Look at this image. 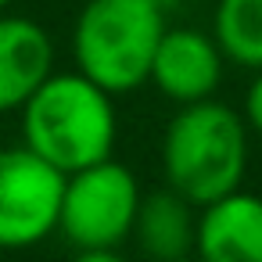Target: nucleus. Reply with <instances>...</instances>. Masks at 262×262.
<instances>
[{
    "mask_svg": "<svg viewBox=\"0 0 262 262\" xmlns=\"http://www.w3.org/2000/svg\"><path fill=\"white\" fill-rule=\"evenodd\" d=\"M115 94L97 86L90 76L54 72L26 104H22V137L40 158L58 165L65 176L94 162L112 158L119 119Z\"/></svg>",
    "mask_w": 262,
    "mask_h": 262,
    "instance_id": "1",
    "label": "nucleus"
},
{
    "mask_svg": "<svg viewBox=\"0 0 262 262\" xmlns=\"http://www.w3.org/2000/svg\"><path fill=\"white\" fill-rule=\"evenodd\" d=\"M248 122L215 97L180 104L162 137V169L172 190L198 208L241 190L248 169Z\"/></svg>",
    "mask_w": 262,
    "mask_h": 262,
    "instance_id": "2",
    "label": "nucleus"
},
{
    "mask_svg": "<svg viewBox=\"0 0 262 262\" xmlns=\"http://www.w3.org/2000/svg\"><path fill=\"white\" fill-rule=\"evenodd\" d=\"M165 29V11L151 0H86L72 29L76 69L108 94H129L151 83Z\"/></svg>",
    "mask_w": 262,
    "mask_h": 262,
    "instance_id": "3",
    "label": "nucleus"
},
{
    "mask_svg": "<svg viewBox=\"0 0 262 262\" xmlns=\"http://www.w3.org/2000/svg\"><path fill=\"white\" fill-rule=\"evenodd\" d=\"M140 201H144L140 183L122 162L115 158L94 162L65 176L58 230L76 251L79 248H119L126 237H133Z\"/></svg>",
    "mask_w": 262,
    "mask_h": 262,
    "instance_id": "4",
    "label": "nucleus"
},
{
    "mask_svg": "<svg viewBox=\"0 0 262 262\" xmlns=\"http://www.w3.org/2000/svg\"><path fill=\"white\" fill-rule=\"evenodd\" d=\"M65 172L33 147H0V251L47 241L61 219Z\"/></svg>",
    "mask_w": 262,
    "mask_h": 262,
    "instance_id": "5",
    "label": "nucleus"
},
{
    "mask_svg": "<svg viewBox=\"0 0 262 262\" xmlns=\"http://www.w3.org/2000/svg\"><path fill=\"white\" fill-rule=\"evenodd\" d=\"M223 61L226 54L215 36L198 29H165L155 51L151 83L176 104L208 101L223 83Z\"/></svg>",
    "mask_w": 262,
    "mask_h": 262,
    "instance_id": "6",
    "label": "nucleus"
},
{
    "mask_svg": "<svg viewBox=\"0 0 262 262\" xmlns=\"http://www.w3.org/2000/svg\"><path fill=\"white\" fill-rule=\"evenodd\" d=\"M194 251L201 262H262V198L233 190L201 205Z\"/></svg>",
    "mask_w": 262,
    "mask_h": 262,
    "instance_id": "7",
    "label": "nucleus"
},
{
    "mask_svg": "<svg viewBox=\"0 0 262 262\" xmlns=\"http://www.w3.org/2000/svg\"><path fill=\"white\" fill-rule=\"evenodd\" d=\"M54 76V40L26 15H0V112L22 108Z\"/></svg>",
    "mask_w": 262,
    "mask_h": 262,
    "instance_id": "8",
    "label": "nucleus"
},
{
    "mask_svg": "<svg viewBox=\"0 0 262 262\" xmlns=\"http://www.w3.org/2000/svg\"><path fill=\"white\" fill-rule=\"evenodd\" d=\"M194 201L183 198L180 190L165 187L155 190L140 201L137 212V226H133V241L140 244V251L151 262H176L187 258L198 244V215H194Z\"/></svg>",
    "mask_w": 262,
    "mask_h": 262,
    "instance_id": "9",
    "label": "nucleus"
},
{
    "mask_svg": "<svg viewBox=\"0 0 262 262\" xmlns=\"http://www.w3.org/2000/svg\"><path fill=\"white\" fill-rule=\"evenodd\" d=\"M212 36L226 61L262 69V0H219L212 15Z\"/></svg>",
    "mask_w": 262,
    "mask_h": 262,
    "instance_id": "10",
    "label": "nucleus"
},
{
    "mask_svg": "<svg viewBox=\"0 0 262 262\" xmlns=\"http://www.w3.org/2000/svg\"><path fill=\"white\" fill-rule=\"evenodd\" d=\"M241 115H244L248 129L262 137V69L255 72V79H251V86H248V94H244V112H241Z\"/></svg>",
    "mask_w": 262,
    "mask_h": 262,
    "instance_id": "11",
    "label": "nucleus"
},
{
    "mask_svg": "<svg viewBox=\"0 0 262 262\" xmlns=\"http://www.w3.org/2000/svg\"><path fill=\"white\" fill-rule=\"evenodd\" d=\"M72 262H126L115 248H79Z\"/></svg>",
    "mask_w": 262,
    "mask_h": 262,
    "instance_id": "12",
    "label": "nucleus"
},
{
    "mask_svg": "<svg viewBox=\"0 0 262 262\" xmlns=\"http://www.w3.org/2000/svg\"><path fill=\"white\" fill-rule=\"evenodd\" d=\"M151 4H158L162 11H169V8H176V4H180V0H151Z\"/></svg>",
    "mask_w": 262,
    "mask_h": 262,
    "instance_id": "13",
    "label": "nucleus"
},
{
    "mask_svg": "<svg viewBox=\"0 0 262 262\" xmlns=\"http://www.w3.org/2000/svg\"><path fill=\"white\" fill-rule=\"evenodd\" d=\"M15 4V0H0V11H4V8H11Z\"/></svg>",
    "mask_w": 262,
    "mask_h": 262,
    "instance_id": "14",
    "label": "nucleus"
},
{
    "mask_svg": "<svg viewBox=\"0 0 262 262\" xmlns=\"http://www.w3.org/2000/svg\"><path fill=\"white\" fill-rule=\"evenodd\" d=\"M176 262H201V258H194V255H187V258H176Z\"/></svg>",
    "mask_w": 262,
    "mask_h": 262,
    "instance_id": "15",
    "label": "nucleus"
}]
</instances>
